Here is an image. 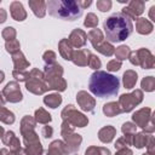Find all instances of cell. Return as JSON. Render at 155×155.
<instances>
[{"label":"cell","instance_id":"6da1fadb","mask_svg":"<svg viewBox=\"0 0 155 155\" xmlns=\"http://www.w3.org/2000/svg\"><path fill=\"white\" fill-rule=\"evenodd\" d=\"M103 29L108 41L120 42L126 40L131 35L133 30V24H132V21L125 13L117 12L109 16L104 21Z\"/></svg>","mask_w":155,"mask_h":155},{"label":"cell","instance_id":"7a4b0ae2","mask_svg":"<svg viewBox=\"0 0 155 155\" xmlns=\"http://www.w3.org/2000/svg\"><path fill=\"white\" fill-rule=\"evenodd\" d=\"M119 86L120 82L117 78L101 70L94 71L88 80L90 91L99 98L115 96L119 91Z\"/></svg>","mask_w":155,"mask_h":155},{"label":"cell","instance_id":"3957f363","mask_svg":"<svg viewBox=\"0 0 155 155\" xmlns=\"http://www.w3.org/2000/svg\"><path fill=\"white\" fill-rule=\"evenodd\" d=\"M46 10L51 16L65 21H75L82 15V8L73 0H48Z\"/></svg>","mask_w":155,"mask_h":155},{"label":"cell","instance_id":"277c9868","mask_svg":"<svg viewBox=\"0 0 155 155\" xmlns=\"http://www.w3.org/2000/svg\"><path fill=\"white\" fill-rule=\"evenodd\" d=\"M122 13H125L130 19L136 18L137 16L142 15L144 11V1H138V0H133L128 2V6L122 8Z\"/></svg>","mask_w":155,"mask_h":155},{"label":"cell","instance_id":"5b68a950","mask_svg":"<svg viewBox=\"0 0 155 155\" xmlns=\"http://www.w3.org/2000/svg\"><path fill=\"white\" fill-rule=\"evenodd\" d=\"M142 101V92L140 91H136L132 94H124L120 98V103L125 107L124 110L125 111H130L136 104H138Z\"/></svg>","mask_w":155,"mask_h":155},{"label":"cell","instance_id":"8992f818","mask_svg":"<svg viewBox=\"0 0 155 155\" xmlns=\"http://www.w3.org/2000/svg\"><path fill=\"white\" fill-rule=\"evenodd\" d=\"M4 93L6 94L7 99L11 101V102H18L22 99V93L19 91V87L16 82H10L6 87H5V91Z\"/></svg>","mask_w":155,"mask_h":155},{"label":"cell","instance_id":"52a82bcc","mask_svg":"<svg viewBox=\"0 0 155 155\" xmlns=\"http://www.w3.org/2000/svg\"><path fill=\"white\" fill-rule=\"evenodd\" d=\"M10 11H11V16L12 18H15L16 21H23L27 17V13L24 11V7L22 5V2L19 1H13L10 5Z\"/></svg>","mask_w":155,"mask_h":155},{"label":"cell","instance_id":"ba28073f","mask_svg":"<svg viewBox=\"0 0 155 155\" xmlns=\"http://www.w3.org/2000/svg\"><path fill=\"white\" fill-rule=\"evenodd\" d=\"M29 7L33 10L35 16L44 17L46 13V2L42 0H29Z\"/></svg>","mask_w":155,"mask_h":155},{"label":"cell","instance_id":"9c48e42d","mask_svg":"<svg viewBox=\"0 0 155 155\" xmlns=\"http://www.w3.org/2000/svg\"><path fill=\"white\" fill-rule=\"evenodd\" d=\"M78 101H79V103H80V105H81V108H82L84 110H88V111H91V110L93 109L94 101H93L87 93H85V92H80V93L78 94Z\"/></svg>","mask_w":155,"mask_h":155},{"label":"cell","instance_id":"30bf717a","mask_svg":"<svg viewBox=\"0 0 155 155\" xmlns=\"http://www.w3.org/2000/svg\"><path fill=\"white\" fill-rule=\"evenodd\" d=\"M70 41L73 42L74 46L80 47V46L85 45V42H86V34L81 29H75L70 34Z\"/></svg>","mask_w":155,"mask_h":155},{"label":"cell","instance_id":"8fae6325","mask_svg":"<svg viewBox=\"0 0 155 155\" xmlns=\"http://www.w3.org/2000/svg\"><path fill=\"white\" fill-rule=\"evenodd\" d=\"M136 27H137V31L140 34H149L153 30V24L145 18H138Z\"/></svg>","mask_w":155,"mask_h":155},{"label":"cell","instance_id":"7c38bea8","mask_svg":"<svg viewBox=\"0 0 155 155\" xmlns=\"http://www.w3.org/2000/svg\"><path fill=\"white\" fill-rule=\"evenodd\" d=\"M114 133H115V130L113 127L107 126L103 130H101V132H99V139L102 142H110L113 139V137H114Z\"/></svg>","mask_w":155,"mask_h":155},{"label":"cell","instance_id":"4fadbf2b","mask_svg":"<svg viewBox=\"0 0 155 155\" xmlns=\"http://www.w3.org/2000/svg\"><path fill=\"white\" fill-rule=\"evenodd\" d=\"M137 81V74L133 71H127L124 74V85L126 88H132V86L136 84Z\"/></svg>","mask_w":155,"mask_h":155},{"label":"cell","instance_id":"5bb4252c","mask_svg":"<svg viewBox=\"0 0 155 155\" xmlns=\"http://www.w3.org/2000/svg\"><path fill=\"white\" fill-rule=\"evenodd\" d=\"M88 39H90V41L92 42V45L96 47V46H97V44H98V42H101V41H102V39H103L102 31H101V30H98V29H93V30H91V31L88 33Z\"/></svg>","mask_w":155,"mask_h":155},{"label":"cell","instance_id":"9a60e30c","mask_svg":"<svg viewBox=\"0 0 155 155\" xmlns=\"http://www.w3.org/2000/svg\"><path fill=\"white\" fill-rule=\"evenodd\" d=\"M59 47H61V53L65 59H71V50L70 46L68 44V41L64 39L59 42Z\"/></svg>","mask_w":155,"mask_h":155},{"label":"cell","instance_id":"2e32d148","mask_svg":"<svg viewBox=\"0 0 155 155\" xmlns=\"http://www.w3.org/2000/svg\"><path fill=\"white\" fill-rule=\"evenodd\" d=\"M44 101H45V103H46L47 105H50L51 108H56V107L62 102V98H61L59 94H50V96L45 97Z\"/></svg>","mask_w":155,"mask_h":155},{"label":"cell","instance_id":"e0dca14e","mask_svg":"<svg viewBox=\"0 0 155 155\" xmlns=\"http://www.w3.org/2000/svg\"><path fill=\"white\" fill-rule=\"evenodd\" d=\"M0 120L5 121L6 124H12L15 121V116L11 111H7L4 108H0Z\"/></svg>","mask_w":155,"mask_h":155},{"label":"cell","instance_id":"ac0fdd59","mask_svg":"<svg viewBox=\"0 0 155 155\" xmlns=\"http://www.w3.org/2000/svg\"><path fill=\"white\" fill-rule=\"evenodd\" d=\"M13 61H15V64H16L17 69H23L24 67L28 65V62L24 59V57H23V54L21 52L13 56Z\"/></svg>","mask_w":155,"mask_h":155},{"label":"cell","instance_id":"d6986e66","mask_svg":"<svg viewBox=\"0 0 155 155\" xmlns=\"http://www.w3.org/2000/svg\"><path fill=\"white\" fill-rule=\"evenodd\" d=\"M84 24L86 27H88V28H94L98 24V17L94 13H88L86 16V19H85Z\"/></svg>","mask_w":155,"mask_h":155},{"label":"cell","instance_id":"ffe728a7","mask_svg":"<svg viewBox=\"0 0 155 155\" xmlns=\"http://www.w3.org/2000/svg\"><path fill=\"white\" fill-rule=\"evenodd\" d=\"M104 113L109 116H113L117 113H120V109L117 108L116 103H109V104H105L104 105Z\"/></svg>","mask_w":155,"mask_h":155},{"label":"cell","instance_id":"44dd1931","mask_svg":"<svg viewBox=\"0 0 155 155\" xmlns=\"http://www.w3.org/2000/svg\"><path fill=\"white\" fill-rule=\"evenodd\" d=\"M35 115H36V120H38L39 122H48V121H51V116H50V114H47L44 109H39V110H36Z\"/></svg>","mask_w":155,"mask_h":155},{"label":"cell","instance_id":"7402d4cb","mask_svg":"<svg viewBox=\"0 0 155 155\" xmlns=\"http://www.w3.org/2000/svg\"><path fill=\"white\" fill-rule=\"evenodd\" d=\"M97 8L101 10L102 12H105V11H109L111 8V1L110 0H99L97 1Z\"/></svg>","mask_w":155,"mask_h":155},{"label":"cell","instance_id":"603a6c76","mask_svg":"<svg viewBox=\"0 0 155 155\" xmlns=\"http://www.w3.org/2000/svg\"><path fill=\"white\" fill-rule=\"evenodd\" d=\"M85 53H86L85 51H79V52H76L75 56H74V63H75V64H79V65H85V64H87V59L84 58V54H85Z\"/></svg>","mask_w":155,"mask_h":155},{"label":"cell","instance_id":"cb8c5ba5","mask_svg":"<svg viewBox=\"0 0 155 155\" xmlns=\"http://www.w3.org/2000/svg\"><path fill=\"white\" fill-rule=\"evenodd\" d=\"M96 48H97L99 52H102L103 54H107V56H110V54L114 52V47H113L111 45L107 44V42H105V44H103L102 46H97Z\"/></svg>","mask_w":155,"mask_h":155},{"label":"cell","instance_id":"d4e9b609","mask_svg":"<svg viewBox=\"0 0 155 155\" xmlns=\"http://www.w3.org/2000/svg\"><path fill=\"white\" fill-rule=\"evenodd\" d=\"M2 36H4L6 40H12V39L16 36V31H15V29H13L12 27H7V28H5L4 31H2Z\"/></svg>","mask_w":155,"mask_h":155},{"label":"cell","instance_id":"484cf974","mask_svg":"<svg viewBox=\"0 0 155 155\" xmlns=\"http://www.w3.org/2000/svg\"><path fill=\"white\" fill-rule=\"evenodd\" d=\"M127 53H128V47L127 46H120L117 48V51H116V56L120 59H125L126 56H127Z\"/></svg>","mask_w":155,"mask_h":155},{"label":"cell","instance_id":"4316f807","mask_svg":"<svg viewBox=\"0 0 155 155\" xmlns=\"http://www.w3.org/2000/svg\"><path fill=\"white\" fill-rule=\"evenodd\" d=\"M142 86H143V88H145V90H148V91H151V90H153V86H154V80H153V78L149 76L148 79H144L143 82H142Z\"/></svg>","mask_w":155,"mask_h":155},{"label":"cell","instance_id":"83f0119b","mask_svg":"<svg viewBox=\"0 0 155 155\" xmlns=\"http://www.w3.org/2000/svg\"><path fill=\"white\" fill-rule=\"evenodd\" d=\"M102 151H103V148H90L88 150H86V155H101ZM103 155H110V151Z\"/></svg>","mask_w":155,"mask_h":155},{"label":"cell","instance_id":"f1b7e54d","mask_svg":"<svg viewBox=\"0 0 155 155\" xmlns=\"http://www.w3.org/2000/svg\"><path fill=\"white\" fill-rule=\"evenodd\" d=\"M6 48H7V51H8V52L17 51V50L19 48V44H18V41L12 40V41H10V42H7V44H6Z\"/></svg>","mask_w":155,"mask_h":155},{"label":"cell","instance_id":"f546056e","mask_svg":"<svg viewBox=\"0 0 155 155\" xmlns=\"http://www.w3.org/2000/svg\"><path fill=\"white\" fill-rule=\"evenodd\" d=\"M88 64H90V67L93 68V69H98V68L101 67V62H99V59H98L97 57L92 56V54H91V58H90Z\"/></svg>","mask_w":155,"mask_h":155},{"label":"cell","instance_id":"4dcf8cb0","mask_svg":"<svg viewBox=\"0 0 155 155\" xmlns=\"http://www.w3.org/2000/svg\"><path fill=\"white\" fill-rule=\"evenodd\" d=\"M120 62H116V61H111V62H109L108 63V69L109 70H111V71H115V70H119V68H120Z\"/></svg>","mask_w":155,"mask_h":155},{"label":"cell","instance_id":"1f68e13d","mask_svg":"<svg viewBox=\"0 0 155 155\" xmlns=\"http://www.w3.org/2000/svg\"><path fill=\"white\" fill-rule=\"evenodd\" d=\"M78 4H79V6L84 10V8H86V7H88L91 4H92V1L91 0H88V1H78Z\"/></svg>","mask_w":155,"mask_h":155},{"label":"cell","instance_id":"d6a6232c","mask_svg":"<svg viewBox=\"0 0 155 155\" xmlns=\"http://www.w3.org/2000/svg\"><path fill=\"white\" fill-rule=\"evenodd\" d=\"M6 17H7V13L4 8H0V23H4L6 21Z\"/></svg>","mask_w":155,"mask_h":155},{"label":"cell","instance_id":"836d02e7","mask_svg":"<svg viewBox=\"0 0 155 155\" xmlns=\"http://www.w3.org/2000/svg\"><path fill=\"white\" fill-rule=\"evenodd\" d=\"M51 133H52V130H51V128H48V131H47V127L44 130V134H45V137H51Z\"/></svg>","mask_w":155,"mask_h":155},{"label":"cell","instance_id":"e575fe53","mask_svg":"<svg viewBox=\"0 0 155 155\" xmlns=\"http://www.w3.org/2000/svg\"><path fill=\"white\" fill-rule=\"evenodd\" d=\"M154 10H155V6H151L150 7V18L154 21Z\"/></svg>","mask_w":155,"mask_h":155},{"label":"cell","instance_id":"d590c367","mask_svg":"<svg viewBox=\"0 0 155 155\" xmlns=\"http://www.w3.org/2000/svg\"><path fill=\"white\" fill-rule=\"evenodd\" d=\"M2 80H4V74H2L1 71H0V82H1Z\"/></svg>","mask_w":155,"mask_h":155},{"label":"cell","instance_id":"8d00e7d4","mask_svg":"<svg viewBox=\"0 0 155 155\" xmlns=\"http://www.w3.org/2000/svg\"><path fill=\"white\" fill-rule=\"evenodd\" d=\"M1 133H2V128L0 127V136H1Z\"/></svg>","mask_w":155,"mask_h":155}]
</instances>
